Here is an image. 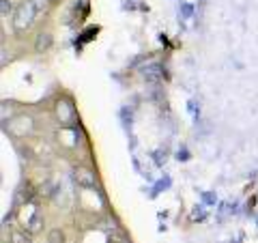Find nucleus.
<instances>
[{"mask_svg":"<svg viewBox=\"0 0 258 243\" xmlns=\"http://www.w3.org/2000/svg\"><path fill=\"white\" fill-rule=\"evenodd\" d=\"M35 15H37V5L32 0H22L13 13V30L20 32V35L26 32L32 26V22H35Z\"/></svg>","mask_w":258,"mask_h":243,"instance_id":"f257e3e1","label":"nucleus"},{"mask_svg":"<svg viewBox=\"0 0 258 243\" xmlns=\"http://www.w3.org/2000/svg\"><path fill=\"white\" fill-rule=\"evenodd\" d=\"M32 129H35V118L32 116H15L13 120L7 123V134H11L13 138H26L32 134Z\"/></svg>","mask_w":258,"mask_h":243,"instance_id":"f03ea898","label":"nucleus"},{"mask_svg":"<svg viewBox=\"0 0 258 243\" xmlns=\"http://www.w3.org/2000/svg\"><path fill=\"white\" fill-rule=\"evenodd\" d=\"M56 112V118H58L60 125H74L76 123V108L69 99H58L54 106Z\"/></svg>","mask_w":258,"mask_h":243,"instance_id":"7ed1b4c3","label":"nucleus"},{"mask_svg":"<svg viewBox=\"0 0 258 243\" xmlns=\"http://www.w3.org/2000/svg\"><path fill=\"white\" fill-rule=\"evenodd\" d=\"M74 179H76V183L80 185V188H84V190L95 188V183H97L95 172L91 168H86V166H76L74 168Z\"/></svg>","mask_w":258,"mask_h":243,"instance_id":"20e7f679","label":"nucleus"},{"mask_svg":"<svg viewBox=\"0 0 258 243\" xmlns=\"http://www.w3.org/2000/svg\"><path fill=\"white\" fill-rule=\"evenodd\" d=\"M52 43H54V37L50 35V32H39L37 39H35V52H37V54L50 52Z\"/></svg>","mask_w":258,"mask_h":243,"instance_id":"39448f33","label":"nucleus"},{"mask_svg":"<svg viewBox=\"0 0 258 243\" xmlns=\"http://www.w3.org/2000/svg\"><path fill=\"white\" fill-rule=\"evenodd\" d=\"M41 226H43V217H41V213H39L37 209H35V211H32V215L26 220V226H24V228H26L28 232L35 234V232L41 230Z\"/></svg>","mask_w":258,"mask_h":243,"instance_id":"423d86ee","label":"nucleus"},{"mask_svg":"<svg viewBox=\"0 0 258 243\" xmlns=\"http://www.w3.org/2000/svg\"><path fill=\"white\" fill-rule=\"evenodd\" d=\"M9 241H11V243H32V232H28L26 228H24V230L15 228V230H11V234H9Z\"/></svg>","mask_w":258,"mask_h":243,"instance_id":"0eeeda50","label":"nucleus"},{"mask_svg":"<svg viewBox=\"0 0 258 243\" xmlns=\"http://www.w3.org/2000/svg\"><path fill=\"white\" fill-rule=\"evenodd\" d=\"M47 243H69V241H67V234H64L62 228H52L47 232Z\"/></svg>","mask_w":258,"mask_h":243,"instance_id":"6e6552de","label":"nucleus"},{"mask_svg":"<svg viewBox=\"0 0 258 243\" xmlns=\"http://www.w3.org/2000/svg\"><path fill=\"white\" fill-rule=\"evenodd\" d=\"M157 71H159V67H157V65H155V67H151V69H144V78H147V80H159V76L161 74H157Z\"/></svg>","mask_w":258,"mask_h":243,"instance_id":"1a4fd4ad","label":"nucleus"},{"mask_svg":"<svg viewBox=\"0 0 258 243\" xmlns=\"http://www.w3.org/2000/svg\"><path fill=\"white\" fill-rule=\"evenodd\" d=\"M0 7H3V18H9L11 13H15V11H13V3H11V0H3V5H0Z\"/></svg>","mask_w":258,"mask_h":243,"instance_id":"9d476101","label":"nucleus"},{"mask_svg":"<svg viewBox=\"0 0 258 243\" xmlns=\"http://www.w3.org/2000/svg\"><path fill=\"white\" fill-rule=\"evenodd\" d=\"M7 65V50H3V67Z\"/></svg>","mask_w":258,"mask_h":243,"instance_id":"9b49d317","label":"nucleus"}]
</instances>
